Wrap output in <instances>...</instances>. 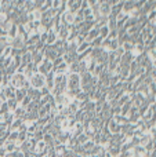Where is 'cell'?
<instances>
[{
  "label": "cell",
  "mask_w": 156,
  "mask_h": 157,
  "mask_svg": "<svg viewBox=\"0 0 156 157\" xmlns=\"http://www.w3.org/2000/svg\"><path fill=\"white\" fill-rule=\"evenodd\" d=\"M29 83H30V87H33V88H36V90H40L41 87H44L46 76H43V75L36 72V73H33V76L29 78Z\"/></svg>",
  "instance_id": "6da1fadb"
},
{
  "label": "cell",
  "mask_w": 156,
  "mask_h": 157,
  "mask_svg": "<svg viewBox=\"0 0 156 157\" xmlns=\"http://www.w3.org/2000/svg\"><path fill=\"white\" fill-rule=\"evenodd\" d=\"M26 81V78H25L24 75H21V73H14L13 76L10 77V86L11 87H14V88H22L24 87V83Z\"/></svg>",
  "instance_id": "7a4b0ae2"
},
{
  "label": "cell",
  "mask_w": 156,
  "mask_h": 157,
  "mask_svg": "<svg viewBox=\"0 0 156 157\" xmlns=\"http://www.w3.org/2000/svg\"><path fill=\"white\" fill-rule=\"evenodd\" d=\"M98 14L99 17H102V18H108V17L111 15V6L108 4V2L102 3V4H99L98 7Z\"/></svg>",
  "instance_id": "3957f363"
},
{
  "label": "cell",
  "mask_w": 156,
  "mask_h": 157,
  "mask_svg": "<svg viewBox=\"0 0 156 157\" xmlns=\"http://www.w3.org/2000/svg\"><path fill=\"white\" fill-rule=\"evenodd\" d=\"M107 152L109 153L112 157H119V155H120V145H119V144L109 145V146L107 147Z\"/></svg>",
  "instance_id": "277c9868"
},
{
  "label": "cell",
  "mask_w": 156,
  "mask_h": 157,
  "mask_svg": "<svg viewBox=\"0 0 156 157\" xmlns=\"http://www.w3.org/2000/svg\"><path fill=\"white\" fill-rule=\"evenodd\" d=\"M53 73L54 75H68V65H66L65 62L60 63L58 66H55V68L53 69Z\"/></svg>",
  "instance_id": "5b68a950"
},
{
  "label": "cell",
  "mask_w": 156,
  "mask_h": 157,
  "mask_svg": "<svg viewBox=\"0 0 156 157\" xmlns=\"http://www.w3.org/2000/svg\"><path fill=\"white\" fill-rule=\"evenodd\" d=\"M3 94H4L6 99H11V98L15 97V88L14 87H11L10 84L6 87H3Z\"/></svg>",
  "instance_id": "8992f818"
},
{
  "label": "cell",
  "mask_w": 156,
  "mask_h": 157,
  "mask_svg": "<svg viewBox=\"0 0 156 157\" xmlns=\"http://www.w3.org/2000/svg\"><path fill=\"white\" fill-rule=\"evenodd\" d=\"M26 114V109L22 108V106H17V109L13 112V117L14 119H24V116Z\"/></svg>",
  "instance_id": "52a82bcc"
},
{
  "label": "cell",
  "mask_w": 156,
  "mask_h": 157,
  "mask_svg": "<svg viewBox=\"0 0 156 157\" xmlns=\"http://www.w3.org/2000/svg\"><path fill=\"white\" fill-rule=\"evenodd\" d=\"M98 37V30L96 29V28H93V29H90L87 32V35H86V37H84V40L87 41V43H91V41L94 40V39H97Z\"/></svg>",
  "instance_id": "ba28073f"
},
{
  "label": "cell",
  "mask_w": 156,
  "mask_h": 157,
  "mask_svg": "<svg viewBox=\"0 0 156 157\" xmlns=\"http://www.w3.org/2000/svg\"><path fill=\"white\" fill-rule=\"evenodd\" d=\"M3 149L6 150V153H13L17 150V146H15V142H10L6 139L4 141V145H3Z\"/></svg>",
  "instance_id": "9c48e42d"
},
{
  "label": "cell",
  "mask_w": 156,
  "mask_h": 157,
  "mask_svg": "<svg viewBox=\"0 0 156 157\" xmlns=\"http://www.w3.org/2000/svg\"><path fill=\"white\" fill-rule=\"evenodd\" d=\"M25 97H26V90H25V88H17L15 90V97H14V98H15V101L18 103L21 102Z\"/></svg>",
  "instance_id": "30bf717a"
},
{
  "label": "cell",
  "mask_w": 156,
  "mask_h": 157,
  "mask_svg": "<svg viewBox=\"0 0 156 157\" xmlns=\"http://www.w3.org/2000/svg\"><path fill=\"white\" fill-rule=\"evenodd\" d=\"M6 103H7V108H8V112H10V113H13V112L17 109V106L19 105V103L15 101V98H11V99H7V101H6Z\"/></svg>",
  "instance_id": "8fae6325"
},
{
  "label": "cell",
  "mask_w": 156,
  "mask_h": 157,
  "mask_svg": "<svg viewBox=\"0 0 156 157\" xmlns=\"http://www.w3.org/2000/svg\"><path fill=\"white\" fill-rule=\"evenodd\" d=\"M32 62V52L30 51H25L24 54L21 55V63L24 65H28V63Z\"/></svg>",
  "instance_id": "7c38bea8"
},
{
  "label": "cell",
  "mask_w": 156,
  "mask_h": 157,
  "mask_svg": "<svg viewBox=\"0 0 156 157\" xmlns=\"http://www.w3.org/2000/svg\"><path fill=\"white\" fill-rule=\"evenodd\" d=\"M88 48H91V46H90V43H87V41H83V43H80L79 46H77V48H76V54H82V52H84V51H87Z\"/></svg>",
  "instance_id": "4fadbf2b"
},
{
  "label": "cell",
  "mask_w": 156,
  "mask_h": 157,
  "mask_svg": "<svg viewBox=\"0 0 156 157\" xmlns=\"http://www.w3.org/2000/svg\"><path fill=\"white\" fill-rule=\"evenodd\" d=\"M13 52H14V48L11 46H6L4 50L2 51V57L3 58H7V57H13Z\"/></svg>",
  "instance_id": "5bb4252c"
},
{
  "label": "cell",
  "mask_w": 156,
  "mask_h": 157,
  "mask_svg": "<svg viewBox=\"0 0 156 157\" xmlns=\"http://www.w3.org/2000/svg\"><path fill=\"white\" fill-rule=\"evenodd\" d=\"M108 35H109V29H108L107 25L98 29V36H99L101 39H107V37H108Z\"/></svg>",
  "instance_id": "9a60e30c"
},
{
  "label": "cell",
  "mask_w": 156,
  "mask_h": 157,
  "mask_svg": "<svg viewBox=\"0 0 156 157\" xmlns=\"http://www.w3.org/2000/svg\"><path fill=\"white\" fill-rule=\"evenodd\" d=\"M66 150V147H65V145H57V146H54V152H55V155H57V157H61L64 155V152Z\"/></svg>",
  "instance_id": "2e32d148"
},
{
  "label": "cell",
  "mask_w": 156,
  "mask_h": 157,
  "mask_svg": "<svg viewBox=\"0 0 156 157\" xmlns=\"http://www.w3.org/2000/svg\"><path fill=\"white\" fill-rule=\"evenodd\" d=\"M119 41H118V39H113L112 41H111V46H109V50H108V51L109 52H112V51H115L116 48H119Z\"/></svg>",
  "instance_id": "e0dca14e"
},
{
  "label": "cell",
  "mask_w": 156,
  "mask_h": 157,
  "mask_svg": "<svg viewBox=\"0 0 156 157\" xmlns=\"http://www.w3.org/2000/svg\"><path fill=\"white\" fill-rule=\"evenodd\" d=\"M76 141H77V144L79 145H84L88 139H87V136H86V134L83 132V134H80L79 136H76Z\"/></svg>",
  "instance_id": "ac0fdd59"
},
{
  "label": "cell",
  "mask_w": 156,
  "mask_h": 157,
  "mask_svg": "<svg viewBox=\"0 0 156 157\" xmlns=\"http://www.w3.org/2000/svg\"><path fill=\"white\" fill-rule=\"evenodd\" d=\"M82 146H83V149H84L86 152L88 153L91 149H93V146H94V142H93V141H87L84 145H82Z\"/></svg>",
  "instance_id": "d6986e66"
},
{
  "label": "cell",
  "mask_w": 156,
  "mask_h": 157,
  "mask_svg": "<svg viewBox=\"0 0 156 157\" xmlns=\"http://www.w3.org/2000/svg\"><path fill=\"white\" fill-rule=\"evenodd\" d=\"M30 101H32V99H30V98L26 95V97H25L24 99H22L21 102H19V106H22V108H25V109H26V108H28V105H29V103H30Z\"/></svg>",
  "instance_id": "ffe728a7"
},
{
  "label": "cell",
  "mask_w": 156,
  "mask_h": 157,
  "mask_svg": "<svg viewBox=\"0 0 156 157\" xmlns=\"http://www.w3.org/2000/svg\"><path fill=\"white\" fill-rule=\"evenodd\" d=\"M39 91H40V95H41V97H43V95H49V94H50V90L47 88V87H41Z\"/></svg>",
  "instance_id": "44dd1931"
},
{
  "label": "cell",
  "mask_w": 156,
  "mask_h": 157,
  "mask_svg": "<svg viewBox=\"0 0 156 157\" xmlns=\"http://www.w3.org/2000/svg\"><path fill=\"white\" fill-rule=\"evenodd\" d=\"M13 156H14V157H25V153L21 152L19 149H17L15 152H13Z\"/></svg>",
  "instance_id": "7402d4cb"
},
{
  "label": "cell",
  "mask_w": 156,
  "mask_h": 157,
  "mask_svg": "<svg viewBox=\"0 0 156 157\" xmlns=\"http://www.w3.org/2000/svg\"><path fill=\"white\" fill-rule=\"evenodd\" d=\"M3 157H14V156H13V153H6Z\"/></svg>",
  "instance_id": "603a6c76"
}]
</instances>
